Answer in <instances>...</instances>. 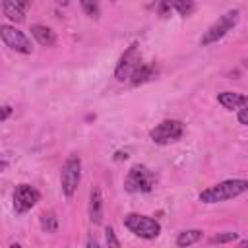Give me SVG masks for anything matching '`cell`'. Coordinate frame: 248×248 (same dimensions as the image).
<instances>
[{
  "instance_id": "obj_19",
  "label": "cell",
  "mask_w": 248,
  "mask_h": 248,
  "mask_svg": "<svg viewBox=\"0 0 248 248\" xmlns=\"http://www.w3.org/2000/svg\"><path fill=\"white\" fill-rule=\"evenodd\" d=\"M105 242H107V246H110V248H118V246H120V240L116 238L112 227H107V229H105Z\"/></svg>"
},
{
  "instance_id": "obj_3",
  "label": "cell",
  "mask_w": 248,
  "mask_h": 248,
  "mask_svg": "<svg viewBox=\"0 0 248 248\" xmlns=\"http://www.w3.org/2000/svg\"><path fill=\"white\" fill-rule=\"evenodd\" d=\"M153 186H155V176L145 165H134L124 178V188L132 194L151 192Z\"/></svg>"
},
{
  "instance_id": "obj_6",
  "label": "cell",
  "mask_w": 248,
  "mask_h": 248,
  "mask_svg": "<svg viewBox=\"0 0 248 248\" xmlns=\"http://www.w3.org/2000/svg\"><path fill=\"white\" fill-rule=\"evenodd\" d=\"M0 37L4 41L6 46H10L12 50L16 52H21V54H29L31 52V41L27 39V35L12 25H2L0 27Z\"/></svg>"
},
{
  "instance_id": "obj_16",
  "label": "cell",
  "mask_w": 248,
  "mask_h": 248,
  "mask_svg": "<svg viewBox=\"0 0 248 248\" xmlns=\"http://www.w3.org/2000/svg\"><path fill=\"white\" fill-rule=\"evenodd\" d=\"M41 227L45 232H56L58 231V217L54 211H45L41 213Z\"/></svg>"
},
{
  "instance_id": "obj_10",
  "label": "cell",
  "mask_w": 248,
  "mask_h": 248,
  "mask_svg": "<svg viewBox=\"0 0 248 248\" xmlns=\"http://www.w3.org/2000/svg\"><path fill=\"white\" fill-rule=\"evenodd\" d=\"M89 219L93 225L103 223V194L99 186H93L89 192Z\"/></svg>"
},
{
  "instance_id": "obj_18",
  "label": "cell",
  "mask_w": 248,
  "mask_h": 248,
  "mask_svg": "<svg viewBox=\"0 0 248 248\" xmlns=\"http://www.w3.org/2000/svg\"><path fill=\"white\" fill-rule=\"evenodd\" d=\"M172 8L180 16H188L194 10V0H172Z\"/></svg>"
},
{
  "instance_id": "obj_12",
  "label": "cell",
  "mask_w": 248,
  "mask_h": 248,
  "mask_svg": "<svg viewBox=\"0 0 248 248\" xmlns=\"http://www.w3.org/2000/svg\"><path fill=\"white\" fill-rule=\"evenodd\" d=\"M31 35H33L35 41H37L39 45H43V46H54V43H56L54 31H52L50 27H46V25H41V23H37V25L31 27Z\"/></svg>"
},
{
  "instance_id": "obj_23",
  "label": "cell",
  "mask_w": 248,
  "mask_h": 248,
  "mask_svg": "<svg viewBox=\"0 0 248 248\" xmlns=\"http://www.w3.org/2000/svg\"><path fill=\"white\" fill-rule=\"evenodd\" d=\"M16 2H17V4H19L23 10H27V8L31 6V0H16Z\"/></svg>"
},
{
  "instance_id": "obj_7",
  "label": "cell",
  "mask_w": 248,
  "mask_h": 248,
  "mask_svg": "<svg viewBox=\"0 0 248 248\" xmlns=\"http://www.w3.org/2000/svg\"><path fill=\"white\" fill-rule=\"evenodd\" d=\"M184 132V126L180 120H163L161 124H157L153 130H151V140L155 143H170V141H176Z\"/></svg>"
},
{
  "instance_id": "obj_17",
  "label": "cell",
  "mask_w": 248,
  "mask_h": 248,
  "mask_svg": "<svg viewBox=\"0 0 248 248\" xmlns=\"http://www.w3.org/2000/svg\"><path fill=\"white\" fill-rule=\"evenodd\" d=\"M79 4H81V8H83V12L89 16V17H93V19H97L99 16H101V8H99V0H79Z\"/></svg>"
},
{
  "instance_id": "obj_2",
  "label": "cell",
  "mask_w": 248,
  "mask_h": 248,
  "mask_svg": "<svg viewBox=\"0 0 248 248\" xmlns=\"http://www.w3.org/2000/svg\"><path fill=\"white\" fill-rule=\"evenodd\" d=\"M238 17H240V12L238 10H229V12H225L215 23H211L209 27H207V31L202 35V39H200V45L202 46H207V45H211V43H217L219 39H223L236 23H238Z\"/></svg>"
},
{
  "instance_id": "obj_4",
  "label": "cell",
  "mask_w": 248,
  "mask_h": 248,
  "mask_svg": "<svg viewBox=\"0 0 248 248\" xmlns=\"http://www.w3.org/2000/svg\"><path fill=\"white\" fill-rule=\"evenodd\" d=\"M124 227L130 232H134L136 236L145 238V240H151V238L159 236V232H161V225L155 219H151L147 215H140V213H128L124 217Z\"/></svg>"
},
{
  "instance_id": "obj_8",
  "label": "cell",
  "mask_w": 248,
  "mask_h": 248,
  "mask_svg": "<svg viewBox=\"0 0 248 248\" xmlns=\"http://www.w3.org/2000/svg\"><path fill=\"white\" fill-rule=\"evenodd\" d=\"M39 200H41V192L35 186L19 184V186H16V192H14V209H16V213H25Z\"/></svg>"
},
{
  "instance_id": "obj_5",
  "label": "cell",
  "mask_w": 248,
  "mask_h": 248,
  "mask_svg": "<svg viewBox=\"0 0 248 248\" xmlns=\"http://www.w3.org/2000/svg\"><path fill=\"white\" fill-rule=\"evenodd\" d=\"M81 180V159L78 155H70L60 170V186L66 198H72Z\"/></svg>"
},
{
  "instance_id": "obj_13",
  "label": "cell",
  "mask_w": 248,
  "mask_h": 248,
  "mask_svg": "<svg viewBox=\"0 0 248 248\" xmlns=\"http://www.w3.org/2000/svg\"><path fill=\"white\" fill-rule=\"evenodd\" d=\"M2 12L14 23H21L25 19V10L16 0H2Z\"/></svg>"
},
{
  "instance_id": "obj_24",
  "label": "cell",
  "mask_w": 248,
  "mask_h": 248,
  "mask_svg": "<svg viewBox=\"0 0 248 248\" xmlns=\"http://www.w3.org/2000/svg\"><path fill=\"white\" fill-rule=\"evenodd\" d=\"M114 159H116V161H122V159H128V153H126V151H118Z\"/></svg>"
},
{
  "instance_id": "obj_26",
  "label": "cell",
  "mask_w": 248,
  "mask_h": 248,
  "mask_svg": "<svg viewBox=\"0 0 248 248\" xmlns=\"http://www.w3.org/2000/svg\"><path fill=\"white\" fill-rule=\"evenodd\" d=\"M242 244H244V246H248V240H242Z\"/></svg>"
},
{
  "instance_id": "obj_20",
  "label": "cell",
  "mask_w": 248,
  "mask_h": 248,
  "mask_svg": "<svg viewBox=\"0 0 248 248\" xmlns=\"http://www.w3.org/2000/svg\"><path fill=\"white\" fill-rule=\"evenodd\" d=\"M236 238H238V232H223V234H215V236L211 238V242L223 244V242H232V240H236Z\"/></svg>"
},
{
  "instance_id": "obj_1",
  "label": "cell",
  "mask_w": 248,
  "mask_h": 248,
  "mask_svg": "<svg viewBox=\"0 0 248 248\" xmlns=\"http://www.w3.org/2000/svg\"><path fill=\"white\" fill-rule=\"evenodd\" d=\"M248 190V180L244 178H231V180H223L215 186H209L205 190L200 192V202L203 203H217V202H227L232 200L240 194H244Z\"/></svg>"
},
{
  "instance_id": "obj_21",
  "label": "cell",
  "mask_w": 248,
  "mask_h": 248,
  "mask_svg": "<svg viewBox=\"0 0 248 248\" xmlns=\"http://www.w3.org/2000/svg\"><path fill=\"white\" fill-rule=\"evenodd\" d=\"M236 118H238V122H240V124L248 126V105H246V107H242V108H238Z\"/></svg>"
},
{
  "instance_id": "obj_25",
  "label": "cell",
  "mask_w": 248,
  "mask_h": 248,
  "mask_svg": "<svg viewBox=\"0 0 248 248\" xmlns=\"http://www.w3.org/2000/svg\"><path fill=\"white\" fill-rule=\"evenodd\" d=\"M56 2H58V4H62V6H66V4H68V0H56Z\"/></svg>"
},
{
  "instance_id": "obj_14",
  "label": "cell",
  "mask_w": 248,
  "mask_h": 248,
  "mask_svg": "<svg viewBox=\"0 0 248 248\" xmlns=\"http://www.w3.org/2000/svg\"><path fill=\"white\" fill-rule=\"evenodd\" d=\"M202 231L200 229H188V231H182L178 236H176V246L180 248H186V246H192L196 244L200 238H202Z\"/></svg>"
},
{
  "instance_id": "obj_11",
  "label": "cell",
  "mask_w": 248,
  "mask_h": 248,
  "mask_svg": "<svg viewBox=\"0 0 248 248\" xmlns=\"http://www.w3.org/2000/svg\"><path fill=\"white\" fill-rule=\"evenodd\" d=\"M217 101H219L225 108L232 110V108H242V107H246V105H248V95L234 93V91H223V93L217 95Z\"/></svg>"
},
{
  "instance_id": "obj_9",
  "label": "cell",
  "mask_w": 248,
  "mask_h": 248,
  "mask_svg": "<svg viewBox=\"0 0 248 248\" xmlns=\"http://www.w3.org/2000/svg\"><path fill=\"white\" fill-rule=\"evenodd\" d=\"M138 64H140L138 45L134 43V45H132V46H130V48L120 56V60H118V64H116V70H114V78H116L118 81H122V79H126V78H130Z\"/></svg>"
},
{
  "instance_id": "obj_15",
  "label": "cell",
  "mask_w": 248,
  "mask_h": 248,
  "mask_svg": "<svg viewBox=\"0 0 248 248\" xmlns=\"http://www.w3.org/2000/svg\"><path fill=\"white\" fill-rule=\"evenodd\" d=\"M153 76V68L147 66V64H138L136 70L132 72L130 79H132V85H140V83H145L147 79H151Z\"/></svg>"
},
{
  "instance_id": "obj_22",
  "label": "cell",
  "mask_w": 248,
  "mask_h": 248,
  "mask_svg": "<svg viewBox=\"0 0 248 248\" xmlns=\"http://www.w3.org/2000/svg\"><path fill=\"white\" fill-rule=\"evenodd\" d=\"M10 114H12V107H8V105H6V107H2V116H0V120H2V122H4V120H8V116H10Z\"/></svg>"
}]
</instances>
